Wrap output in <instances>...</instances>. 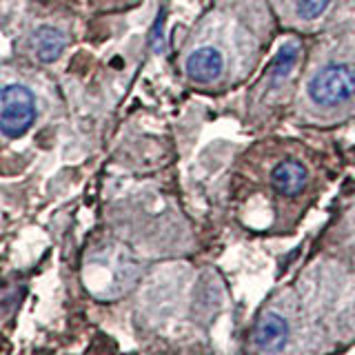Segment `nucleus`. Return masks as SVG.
<instances>
[{"label":"nucleus","mask_w":355,"mask_h":355,"mask_svg":"<svg viewBox=\"0 0 355 355\" xmlns=\"http://www.w3.org/2000/svg\"><path fill=\"white\" fill-rule=\"evenodd\" d=\"M300 55V44L297 42H286L280 47V51H277L273 55L271 60V76L275 78V80H280V78L288 76V71L293 69V64L297 60Z\"/></svg>","instance_id":"0eeeda50"},{"label":"nucleus","mask_w":355,"mask_h":355,"mask_svg":"<svg viewBox=\"0 0 355 355\" xmlns=\"http://www.w3.org/2000/svg\"><path fill=\"white\" fill-rule=\"evenodd\" d=\"M286 340H288V324L282 315L266 313L262 315L258 324H255L253 342L258 344L262 351H282Z\"/></svg>","instance_id":"20e7f679"},{"label":"nucleus","mask_w":355,"mask_h":355,"mask_svg":"<svg viewBox=\"0 0 355 355\" xmlns=\"http://www.w3.org/2000/svg\"><path fill=\"white\" fill-rule=\"evenodd\" d=\"M355 94V69L351 64H329L309 83V96L318 105H340Z\"/></svg>","instance_id":"f03ea898"},{"label":"nucleus","mask_w":355,"mask_h":355,"mask_svg":"<svg viewBox=\"0 0 355 355\" xmlns=\"http://www.w3.org/2000/svg\"><path fill=\"white\" fill-rule=\"evenodd\" d=\"M271 182L282 196H297L306 184V169L295 160H284L271 171Z\"/></svg>","instance_id":"39448f33"},{"label":"nucleus","mask_w":355,"mask_h":355,"mask_svg":"<svg viewBox=\"0 0 355 355\" xmlns=\"http://www.w3.org/2000/svg\"><path fill=\"white\" fill-rule=\"evenodd\" d=\"M331 0H297V16L311 20V18H318L327 11Z\"/></svg>","instance_id":"6e6552de"},{"label":"nucleus","mask_w":355,"mask_h":355,"mask_svg":"<svg viewBox=\"0 0 355 355\" xmlns=\"http://www.w3.org/2000/svg\"><path fill=\"white\" fill-rule=\"evenodd\" d=\"M33 40H36V55L42 62H53L64 51L67 44L64 33L55 27H40Z\"/></svg>","instance_id":"423d86ee"},{"label":"nucleus","mask_w":355,"mask_h":355,"mask_svg":"<svg viewBox=\"0 0 355 355\" xmlns=\"http://www.w3.org/2000/svg\"><path fill=\"white\" fill-rule=\"evenodd\" d=\"M225 58L216 47H200L187 58V73L196 83H214L222 73Z\"/></svg>","instance_id":"7ed1b4c3"},{"label":"nucleus","mask_w":355,"mask_h":355,"mask_svg":"<svg viewBox=\"0 0 355 355\" xmlns=\"http://www.w3.org/2000/svg\"><path fill=\"white\" fill-rule=\"evenodd\" d=\"M36 120V96L25 85L0 89V131L7 138H20Z\"/></svg>","instance_id":"f257e3e1"},{"label":"nucleus","mask_w":355,"mask_h":355,"mask_svg":"<svg viewBox=\"0 0 355 355\" xmlns=\"http://www.w3.org/2000/svg\"><path fill=\"white\" fill-rule=\"evenodd\" d=\"M162 20H164V14H160L158 16V20H155V25H153V31H151V38H149V42H151V47L155 49V51H160L162 49Z\"/></svg>","instance_id":"1a4fd4ad"}]
</instances>
